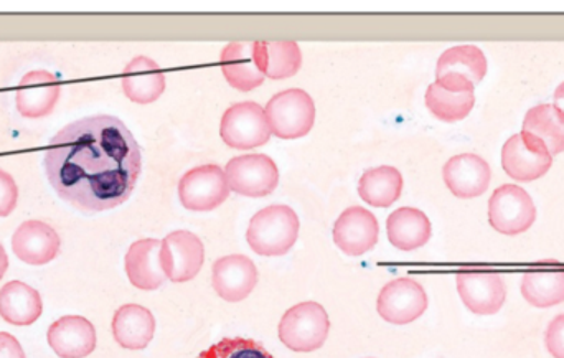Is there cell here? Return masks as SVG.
Returning a JSON list of instances; mask_svg holds the SVG:
<instances>
[{
    "label": "cell",
    "mask_w": 564,
    "mask_h": 358,
    "mask_svg": "<svg viewBox=\"0 0 564 358\" xmlns=\"http://www.w3.org/2000/svg\"><path fill=\"white\" fill-rule=\"evenodd\" d=\"M0 358H25L19 340L10 334L0 333Z\"/></svg>",
    "instance_id": "cell-34"
},
{
    "label": "cell",
    "mask_w": 564,
    "mask_h": 358,
    "mask_svg": "<svg viewBox=\"0 0 564 358\" xmlns=\"http://www.w3.org/2000/svg\"><path fill=\"white\" fill-rule=\"evenodd\" d=\"M58 79L45 69L30 72L17 88V109L25 118L39 119L52 115L59 98Z\"/></svg>",
    "instance_id": "cell-18"
},
{
    "label": "cell",
    "mask_w": 564,
    "mask_h": 358,
    "mask_svg": "<svg viewBox=\"0 0 564 358\" xmlns=\"http://www.w3.org/2000/svg\"><path fill=\"white\" fill-rule=\"evenodd\" d=\"M39 291L20 281H10L0 290V316L13 326H30L42 316Z\"/></svg>",
    "instance_id": "cell-25"
},
{
    "label": "cell",
    "mask_w": 564,
    "mask_h": 358,
    "mask_svg": "<svg viewBox=\"0 0 564 358\" xmlns=\"http://www.w3.org/2000/svg\"><path fill=\"white\" fill-rule=\"evenodd\" d=\"M197 358H274L257 340L235 337L224 339L215 346L208 347Z\"/></svg>",
    "instance_id": "cell-31"
},
{
    "label": "cell",
    "mask_w": 564,
    "mask_h": 358,
    "mask_svg": "<svg viewBox=\"0 0 564 358\" xmlns=\"http://www.w3.org/2000/svg\"><path fill=\"white\" fill-rule=\"evenodd\" d=\"M162 241L154 238L135 241L126 254V273L132 286L155 291L167 280L161 267Z\"/></svg>",
    "instance_id": "cell-20"
},
{
    "label": "cell",
    "mask_w": 564,
    "mask_h": 358,
    "mask_svg": "<svg viewBox=\"0 0 564 358\" xmlns=\"http://www.w3.org/2000/svg\"><path fill=\"white\" fill-rule=\"evenodd\" d=\"M264 111L271 132L280 139L304 138L315 122L314 99L304 89L278 93L270 99Z\"/></svg>",
    "instance_id": "cell-4"
},
{
    "label": "cell",
    "mask_w": 564,
    "mask_h": 358,
    "mask_svg": "<svg viewBox=\"0 0 564 358\" xmlns=\"http://www.w3.org/2000/svg\"><path fill=\"white\" fill-rule=\"evenodd\" d=\"M254 62L271 79L291 78L301 69V46L295 42H253Z\"/></svg>",
    "instance_id": "cell-26"
},
{
    "label": "cell",
    "mask_w": 564,
    "mask_h": 358,
    "mask_svg": "<svg viewBox=\"0 0 564 358\" xmlns=\"http://www.w3.org/2000/svg\"><path fill=\"white\" fill-rule=\"evenodd\" d=\"M388 240L401 251H414L431 240L433 227L426 214L413 207L394 210L387 220Z\"/></svg>",
    "instance_id": "cell-23"
},
{
    "label": "cell",
    "mask_w": 564,
    "mask_h": 358,
    "mask_svg": "<svg viewBox=\"0 0 564 358\" xmlns=\"http://www.w3.org/2000/svg\"><path fill=\"white\" fill-rule=\"evenodd\" d=\"M380 237L377 217L367 208L350 207L334 225V241L348 257H361L373 250Z\"/></svg>",
    "instance_id": "cell-15"
},
{
    "label": "cell",
    "mask_w": 564,
    "mask_h": 358,
    "mask_svg": "<svg viewBox=\"0 0 564 358\" xmlns=\"http://www.w3.org/2000/svg\"><path fill=\"white\" fill-rule=\"evenodd\" d=\"M403 192V175L391 165L368 169L358 182V194L371 207H391Z\"/></svg>",
    "instance_id": "cell-28"
},
{
    "label": "cell",
    "mask_w": 564,
    "mask_h": 358,
    "mask_svg": "<svg viewBox=\"0 0 564 358\" xmlns=\"http://www.w3.org/2000/svg\"><path fill=\"white\" fill-rule=\"evenodd\" d=\"M7 268H9V258H7L6 250H3L2 245H0V280H2L3 274H6Z\"/></svg>",
    "instance_id": "cell-36"
},
{
    "label": "cell",
    "mask_w": 564,
    "mask_h": 358,
    "mask_svg": "<svg viewBox=\"0 0 564 358\" xmlns=\"http://www.w3.org/2000/svg\"><path fill=\"white\" fill-rule=\"evenodd\" d=\"M221 139L225 144L238 151H250L261 148L270 141V122L267 111L258 102H237L225 111L220 126Z\"/></svg>",
    "instance_id": "cell-5"
},
{
    "label": "cell",
    "mask_w": 564,
    "mask_h": 358,
    "mask_svg": "<svg viewBox=\"0 0 564 358\" xmlns=\"http://www.w3.org/2000/svg\"><path fill=\"white\" fill-rule=\"evenodd\" d=\"M122 91L138 105L158 101L165 91V75L161 66L148 56H138L122 72Z\"/></svg>",
    "instance_id": "cell-21"
},
{
    "label": "cell",
    "mask_w": 564,
    "mask_h": 358,
    "mask_svg": "<svg viewBox=\"0 0 564 358\" xmlns=\"http://www.w3.org/2000/svg\"><path fill=\"white\" fill-rule=\"evenodd\" d=\"M476 105L474 91H451L433 83L426 91V106L437 119L444 122L463 121Z\"/></svg>",
    "instance_id": "cell-30"
},
{
    "label": "cell",
    "mask_w": 564,
    "mask_h": 358,
    "mask_svg": "<svg viewBox=\"0 0 564 358\" xmlns=\"http://www.w3.org/2000/svg\"><path fill=\"white\" fill-rule=\"evenodd\" d=\"M299 217L288 205H271L251 218L247 240L261 257H282L299 238Z\"/></svg>",
    "instance_id": "cell-2"
},
{
    "label": "cell",
    "mask_w": 564,
    "mask_h": 358,
    "mask_svg": "<svg viewBox=\"0 0 564 358\" xmlns=\"http://www.w3.org/2000/svg\"><path fill=\"white\" fill-rule=\"evenodd\" d=\"M62 240L50 225L39 220H29L17 228L12 238V250L23 263L43 267L55 260L59 253Z\"/></svg>",
    "instance_id": "cell-16"
},
{
    "label": "cell",
    "mask_w": 564,
    "mask_h": 358,
    "mask_svg": "<svg viewBox=\"0 0 564 358\" xmlns=\"http://www.w3.org/2000/svg\"><path fill=\"white\" fill-rule=\"evenodd\" d=\"M545 344L553 358H564V314L550 323L545 334Z\"/></svg>",
    "instance_id": "cell-33"
},
{
    "label": "cell",
    "mask_w": 564,
    "mask_h": 358,
    "mask_svg": "<svg viewBox=\"0 0 564 358\" xmlns=\"http://www.w3.org/2000/svg\"><path fill=\"white\" fill-rule=\"evenodd\" d=\"M178 197L187 210H215L230 197L227 174L220 165H198L178 182Z\"/></svg>",
    "instance_id": "cell-8"
},
{
    "label": "cell",
    "mask_w": 564,
    "mask_h": 358,
    "mask_svg": "<svg viewBox=\"0 0 564 358\" xmlns=\"http://www.w3.org/2000/svg\"><path fill=\"white\" fill-rule=\"evenodd\" d=\"M260 273L257 264L245 254H230L215 261L212 268V283L221 300L240 303L257 288Z\"/></svg>",
    "instance_id": "cell-14"
},
{
    "label": "cell",
    "mask_w": 564,
    "mask_h": 358,
    "mask_svg": "<svg viewBox=\"0 0 564 358\" xmlns=\"http://www.w3.org/2000/svg\"><path fill=\"white\" fill-rule=\"evenodd\" d=\"M220 65L227 82L240 91H251L263 85L267 78L254 62L253 42H235L225 46Z\"/></svg>",
    "instance_id": "cell-24"
},
{
    "label": "cell",
    "mask_w": 564,
    "mask_h": 358,
    "mask_svg": "<svg viewBox=\"0 0 564 358\" xmlns=\"http://www.w3.org/2000/svg\"><path fill=\"white\" fill-rule=\"evenodd\" d=\"M19 188L12 175L0 169V217H9L17 207Z\"/></svg>",
    "instance_id": "cell-32"
},
{
    "label": "cell",
    "mask_w": 564,
    "mask_h": 358,
    "mask_svg": "<svg viewBox=\"0 0 564 358\" xmlns=\"http://www.w3.org/2000/svg\"><path fill=\"white\" fill-rule=\"evenodd\" d=\"M48 344L62 358H85L96 349L95 326L82 316H65L48 329Z\"/></svg>",
    "instance_id": "cell-19"
},
{
    "label": "cell",
    "mask_w": 564,
    "mask_h": 358,
    "mask_svg": "<svg viewBox=\"0 0 564 358\" xmlns=\"http://www.w3.org/2000/svg\"><path fill=\"white\" fill-rule=\"evenodd\" d=\"M330 321L327 311L314 301L297 304L282 316L280 339L288 349L307 354L321 349L328 337Z\"/></svg>",
    "instance_id": "cell-3"
},
{
    "label": "cell",
    "mask_w": 564,
    "mask_h": 358,
    "mask_svg": "<svg viewBox=\"0 0 564 358\" xmlns=\"http://www.w3.org/2000/svg\"><path fill=\"white\" fill-rule=\"evenodd\" d=\"M555 108L558 109L560 115L564 118V82L556 88L555 91Z\"/></svg>",
    "instance_id": "cell-35"
},
{
    "label": "cell",
    "mask_w": 564,
    "mask_h": 358,
    "mask_svg": "<svg viewBox=\"0 0 564 358\" xmlns=\"http://www.w3.org/2000/svg\"><path fill=\"white\" fill-rule=\"evenodd\" d=\"M487 68L486 55L479 46H453L437 59L436 83L451 91H474L486 78Z\"/></svg>",
    "instance_id": "cell-7"
},
{
    "label": "cell",
    "mask_w": 564,
    "mask_h": 358,
    "mask_svg": "<svg viewBox=\"0 0 564 358\" xmlns=\"http://www.w3.org/2000/svg\"><path fill=\"white\" fill-rule=\"evenodd\" d=\"M522 296L527 303L542 310L564 303V270L542 268L523 274Z\"/></svg>",
    "instance_id": "cell-29"
},
{
    "label": "cell",
    "mask_w": 564,
    "mask_h": 358,
    "mask_svg": "<svg viewBox=\"0 0 564 358\" xmlns=\"http://www.w3.org/2000/svg\"><path fill=\"white\" fill-rule=\"evenodd\" d=\"M377 310L387 323L397 326L414 323L426 313V291L411 278H398L381 290Z\"/></svg>",
    "instance_id": "cell-12"
},
{
    "label": "cell",
    "mask_w": 564,
    "mask_h": 358,
    "mask_svg": "<svg viewBox=\"0 0 564 358\" xmlns=\"http://www.w3.org/2000/svg\"><path fill=\"white\" fill-rule=\"evenodd\" d=\"M205 247L197 235L187 230L167 235L161 245V267L172 283H187L200 273Z\"/></svg>",
    "instance_id": "cell-11"
},
{
    "label": "cell",
    "mask_w": 564,
    "mask_h": 358,
    "mask_svg": "<svg viewBox=\"0 0 564 358\" xmlns=\"http://www.w3.org/2000/svg\"><path fill=\"white\" fill-rule=\"evenodd\" d=\"M523 134L549 149L552 158L564 152V118L553 105H539L527 112Z\"/></svg>",
    "instance_id": "cell-27"
},
{
    "label": "cell",
    "mask_w": 564,
    "mask_h": 358,
    "mask_svg": "<svg viewBox=\"0 0 564 358\" xmlns=\"http://www.w3.org/2000/svg\"><path fill=\"white\" fill-rule=\"evenodd\" d=\"M447 188L459 198H476L486 194L492 178V171L480 155H454L443 169Z\"/></svg>",
    "instance_id": "cell-17"
},
{
    "label": "cell",
    "mask_w": 564,
    "mask_h": 358,
    "mask_svg": "<svg viewBox=\"0 0 564 358\" xmlns=\"http://www.w3.org/2000/svg\"><path fill=\"white\" fill-rule=\"evenodd\" d=\"M45 171L62 200L98 214L131 197L142 171L141 149L121 119L89 116L52 139Z\"/></svg>",
    "instance_id": "cell-1"
},
{
    "label": "cell",
    "mask_w": 564,
    "mask_h": 358,
    "mask_svg": "<svg viewBox=\"0 0 564 358\" xmlns=\"http://www.w3.org/2000/svg\"><path fill=\"white\" fill-rule=\"evenodd\" d=\"M553 158L549 149L529 135H512L502 148V167L509 177L519 182H533L549 174Z\"/></svg>",
    "instance_id": "cell-13"
},
{
    "label": "cell",
    "mask_w": 564,
    "mask_h": 358,
    "mask_svg": "<svg viewBox=\"0 0 564 358\" xmlns=\"http://www.w3.org/2000/svg\"><path fill=\"white\" fill-rule=\"evenodd\" d=\"M456 281L460 300L470 313L492 316L506 304V281L496 271L463 270L457 273Z\"/></svg>",
    "instance_id": "cell-10"
},
{
    "label": "cell",
    "mask_w": 564,
    "mask_h": 358,
    "mask_svg": "<svg viewBox=\"0 0 564 358\" xmlns=\"http://www.w3.org/2000/svg\"><path fill=\"white\" fill-rule=\"evenodd\" d=\"M155 334V319L151 311L138 304H126L116 311L112 336L122 349L142 350Z\"/></svg>",
    "instance_id": "cell-22"
},
{
    "label": "cell",
    "mask_w": 564,
    "mask_h": 358,
    "mask_svg": "<svg viewBox=\"0 0 564 358\" xmlns=\"http://www.w3.org/2000/svg\"><path fill=\"white\" fill-rule=\"evenodd\" d=\"M536 220V207L525 188L506 184L489 200V221L502 235L525 234Z\"/></svg>",
    "instance_id": "cell-6"
},
{
    "label": "cell",
    "mask_w": 564,
    "mask_h": 358,
    "mask_svg": "<svg viewBox=\"0 0 564 358\" xmlns=\"http://www.w3.org/2000/svg\"><path fill=\"white\" fill-rule=\"evenodd\" d=\"M230 191L245 197H267L280 184L276 162L264 154L238 155L225 167Z\"/></svg>",
    "instance_id": "cell-9"
}]
</instances>
